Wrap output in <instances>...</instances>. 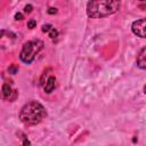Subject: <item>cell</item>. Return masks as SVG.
<instances>
[{
  "instance_id": "obj_1",
  "label": "cell",
  "mask_w": 146,
  "mask_h": 146,
  "mask_svg": "<svg viewBox=\"0 0 146 146\" xmlns=\"http://www.w3.org/2000/svg\"><path fill=\"white\" fill-rule=\"evenodd\" d=\"M120 5V1L116 0H92L87 3V15L91 18L106 17L116 13Z\"/></svg>"
},
{
  "instance_id": "obj_2",
  "label": "cell",
  "mask_w": 146,
  "mask_h": 146,
  "mask_svg": "<svg viewBox=\"0 0 146 146\" xmlns=\"http://www.w3.org/2000/svg\"><path fill=\"white\" fill-rule=\"evenodd\" d=\"M47 115V112L42 104L36 100L29 102L19 111V119L27 125H34L40 123Z\"/></svg>"
},
{
  "instance_id": "obj_3",
  "label": "cell",
  "mask_w": 146,
  "mask_h": 146,
  "mask_svg": "<svg viewBox=\"0 0 146 146\" xmlns=\"http://www.w3.org/2000/svg\"><path fill=\"white\" fill-rule=\"evenodd\" d=\"M43 48V42L41 40H31L23 44V48L19 52V58L25 64H31L35 56Z\"/></svg>"
},
{
  "instance_id": "obj_4",
  "label": "cell",
  "mask_w": 146,
  "mask_h": 146,
  "mask_svg": "<svg viewBox=\"0 0 146 146\" xmlns=\"http://www.w3.org/2000/svg\"><path fill=\"white\" fill-rule=\"evenodd\" d=\"M145 24H146L145 18H140V19L135 21V22L132 23V25H131L132 32H133L137 36L145 38V36H146V34H145Z\"/></svg>"
},
{
  "instance_id": "obj_5",
  "label": "cell",
  "mask_w": 146,
  "mask_h": 146,
  "mask_svg": "<svg viewBox=\"0 0 146 146\" xmlns=\"http://www.w3.org/2000/svg\"><path fill=\"white\" fill-rule=\"evenodd\" d=\"M137 66L141 70L146 68V48H141L139 54L137 55Z\"/></svg>"
},
{
  "instance_id": "obj_6",
  "label": "cell",
  "mask_w": 146,
  "mask_h": 146,
  "mask_svg": "<svg viewBox=\"0 0 146 146\" xmlns=\"http://www.w3.org/2000/svg\"><path fill=\"white\" fill-rule=\"evenodd\" d=\"M55 82H56V78L54 75H50L47 80H46V84H44V91L47 94H50L54 89H55Z\"/></svg>"
},
{
  "instance_id": "obj_7",
  "label": "cell",
  "mask_w": 146,
  "mask_h": 146,
  "mask_svg": "<svg viewBox=\"0 0 146 146\" xmlns=\"http://www.w3.org/2000/svg\"><path fill=\"white\" fill-rule=\"evenodd\" d=\"M14 92V90H11V87H10V84L9 83H3V86H2V89H1V97L3 98V99H7V98H10V96H11V94Z\"/></svg>"
},
{
  "instance_id": "obj_8",
  "label": "cell",
  "mask_w": 146,
  "mask_h": 146,
  "mask_svg": "<svg viewBox=\"0 0 146 146\" xmlns=\"http://www.w3.org/2000/svg\"><path fill=\"white\" fill-rule=\"evenodd\" d=\"M48 33H49V36L51 38V40H56L57 36H58V31H57L55 27H52Z\"/></svg>"
},
{
  "instance_id": "obj_9",
  "label": "cell",
  "mask_w": 146,
  "mask_h": 146,
  "mask_svg": "<svg viewBox=\"0 0 146 146\" xmlns=\"http://www.w3.org/2000/svg\"><path fill=\"white\" fill-rule=\"evenodd\" d=\"M19 133L22 135V140H23L22 146H31V143H30V140L27 139V137H26L24 133H22V132H19Z\"/></svg>"
},
{
  "instance_id": "obj_10",
  "label": "cell",
  "mask_w": 146,
  "mask_h": 146,
  "mask_svg": "<svg viewBox=\"0 0 146 146\" xmlns=\"http://www.w3.org/2000/svg\"><path fill=\"white\" fill-rule=\"evenodd\" d=\"M17 71H18V66L17 65H10L9 67H8V72L10 73V74H16L17 73Z\"/></svg>"
},
{
  "instance_id": "obj_11",
  "label": "cell",
  "mask_w": 146,
  "mask_h": 146,
  "mask_svg": "<svg viewBox=\"0 0 146 146\" xmlns=\"http://www.w3.org/2000/svg\"><path fill=\"white\" fill-rule=\"evenodd\" d=\"M36 26V22L34 21V19H30L29 22H27V27L29 29H34Z\"/></svg>"
},
{
  "instance_id": "obj_12",
  "label": "cell",
  "mask_w": 146,
  "mask_h": 146,
  "mask_svg": "<svg viewBox=\"0 0 146 146\" xmlns=\"http://www.w3.org/2000/svg\"><path fill=\"white\" fill-rule=\"evenodd\" d=\"M52 29V26L50 25V24H44L43 26H42V32H44V33H48L50 30Z\"/></svg>"
},
{
  "instance_id": "obj_13",
  "label": "cell",
  "mask_w": 146,
  "mask_h": 146,
  "mask_svg": "<svg viewBox=\"0 0 146 146\" xmlns=\"http://www.w3.org/2000/svg\"><path fill=\"white\" fill-rule=\"evenodd\" d=\"M32 9H33L32 5H26V6L24 7V11H25V13H31V11H32Z\"/></svg>"
},
{
  "instance_id": "obj_14",
  "label": "cell",
  "mask_w": 146,
  "mask_h": 146,
  "mask_svg": "<svg viewBox=\"0 0 146 146\" xmlns=\"http://www.w3.org/2000/svg\"><path fill=\"white\" fill-rule=\"evenodd\" d=\"M15 19H16V21L23 19V15H22L21 13H16V14H15Z\"/></svg>"
},
{
  "instance_id": "obj_15",
  "label": "cell",
  "mask_w": 146,
  "mask_h": 146,
  "mask_svg": "<svg viewBox=\"0 0 146 146\" xmlns=\"http://www.w3.org/2000/svg\"><path fill=\"white\" fill-rule=\"evenodd\" d=\"M56 13H57L56 8H49L48 9V14H56Z\"/></svg>"
}]
</instances>
